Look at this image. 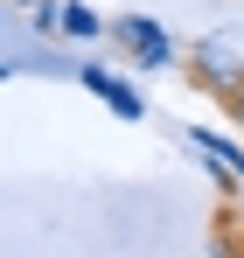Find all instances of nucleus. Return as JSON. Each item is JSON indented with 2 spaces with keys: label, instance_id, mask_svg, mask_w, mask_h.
Segmentation results:
<instances>
[{
  "label": "nucleus",
  "instance_id": "nucleus-1",
  "mask_svg": "<svg viewBox=\"0 0 244 258\" xmlns=\"http://www.w3.org/2000/svg\"><path fill=\"white\" fill-rule=\"evenodd\" d=\"M119 42L133 49V63H147V70H174V42H167L147 14H126V21H119Z\"/></svg>",
  "mask_w": 244,
  "mask_h": 258
},
{
  "label": "nucleus",
  "instance_id": "nucleus-2",
  "mask_svg": "<svg viewBox=\"0 0 244 258\" xmlns=\"http://www.w3.org/2000/svg\"><path fill=\"white\" fill-rule=\"evenodd\" d=\"M84 91H98L119 119H147V105H140V91L133 84H119V77H105V70H84Z\"/></svg>",
  "mask_w": 244,
  "mask_h": 258
},
{
  "label": "nucleus",
  "instance_id": "nucleus-3",
  "mask_svg": "<svg viewBox=\"0 0 244 258\" xmlns=\"http://www.w3.org/2000/svg\"><path fill=\"white\" fill-rule=\"evenodd\" d=\"M196 77H203V84L216 91V98H230V91L244 84V70H237V56H223V49H216V42L203 49V70H196Z\"/></svg>",
  "mask_w": 244,
  "mask_h": 258
},
{
  "label": "nucleus",
  "instance_id": "nucleus-4",
  "mask_svg": "<svg viewBox=\"0 0 244 258\" xmlns=\"http://www.w3.org/2000/svg\"><path fill=\"white\" fill-rule=\"evenodd\" d=\"M63 28H70L77 42H91V35H105V21H98L91 7H63Z\"/></svg>",
  "mask_w": 244,
  "mask_h": 258
},
{
  "label": "nucleus",
  "instance_id": "nucleus-5",
  "mask_svg": "<svg viewBox=\"0 0 244 258\" xmlns=\"http://www.w3.org/2000/svg\"><path fill=\"white\" fill-rule=\"evenodd\" d=\"M14 7H35V0H14Z\"/></svg>",
  "mask_w": 244,
  "mask_h": 258
}]
</instances>
